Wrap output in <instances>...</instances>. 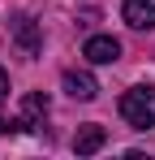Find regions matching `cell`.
<instances>
[{"label": "cell", "mask_w": 155, "mask_h": 160, "mask_svg": "<svg viewBox=\"0 0 155 160\" xmlns=\"http://www.w3.org/2000/svg\"><path fill=\"white\" fill-rule=\"evenodd\" d=\"M9 95V78H4V69H0V100Z\"/></svg>", "instance_id": "ba28073f"}, {"label": "cell", "mask_w": 155, "mask_h": 160, "mask_svg": "<svg viewBox=\"0 0 155 160\" xmlns=\"http://www.w3.org/2000/svg\"><path fill=\"white\" fill-rule=\"evenodd\" d=\"M86 61H95V65H112L116 56H121V43L112 39V35H91L86 39V48H82Z\"/></svg>", "instance_id": "3957f363"}, {"label": "cell", "mask_w": 155, "mask_h": 160, "mask_svg": "<svg viewBox=\"0 0 155 160\" xmlns=\"http://www.w3.org/2000/svg\"><path fill=\"white\" fill-rule=\"evenodd\" d=\"M9 35H13V43L22 48V56H39L43 52V35H39V22H35L30 13H13Z\"/></svg>", "instance_id": "7a4b0ae2"}, {"label": "cell", "mask_w": 155, "mask_h": 160, "mask_svg": "<svg viewBox=\"0 0 155 160\" xmlns=\"http://www.w3.org/2000/svg\"><path fill=\"white\" fill-rule=\"evenodd\" d=\"M103 143H108V130H103V126H82L78 138H73V152L78 156H95Z\"/></svg>", "instance_id": "52a82bcc"}, {"label": "cell", "mask_w": 155, "mask_h": 160, "mask_svg": "<svg viewBox=\"0 0 155 160\" xmlns=\"http://www.w3.org/2000/svg\"><path fill=\"white\" fill-rule=\"evenodd\" d=\"M43 117H48V100H43L39 91H30V95L22 100V121H17V126H26V130H39V126H43Z\"/></svg>", "instance_id": "8992f818"}, {"label": "cell", "mask_w": 155, "mask_h": 160, "mask_svg": "<svg viewBox=\"0 0 155 160\" xmlns=\"http://www.w3.org/2000/svg\"><path fill=\"white\" fill-rule=\"evenodd\" d=\"M65 91H69L73 100H95V95H99V82L91 78L86 69H69V74H65Z\"/></svg>", "instance_id": "5b68a950"}, {"label": "cell", "mask_w": 155, "mask_h": 160, "mask_svg": "<svg viewBox=\"0 0 155 160\" xmlns=\"http://www.w3.org/2000/svg\"><path fill=\"white\" fill-rule=\"evenodd\" d=\"M121 13H125V22L134 30H151L155 26V0H125Z\"/></svg>", "instance_id": "277c9868"}, {"label": "cell", "mask_w": 155, "mask_h": 160, "mask_svg": "<svg viewBox=\"0 0 155 160\" xmlns=\"http://www.w3.org/2000/svg\"><path fill=\"white\" fill-rule=\"evenodd\" d=\"M121 117L134 130H151L155 126V87H134L121 95Z\"/></svg>", "instance_id": "6da1fadb"}, {"label": "cell", "mask_w": 155, "mask_h": 160, "mask_svg": "<svg viewBox=\"0 0 155 160\" xmlns=\"http://www.w3.org/2000/svg\"><path fill=\"white\" fill-rule=\"evenodd\" d=\"M4 130H9V121H4V117H0V134H4Z\"/></svg>", "instance_id": "9c48e42d"}]
</instances>
